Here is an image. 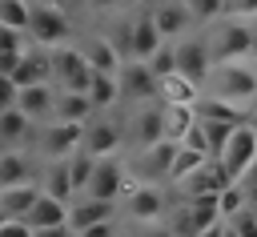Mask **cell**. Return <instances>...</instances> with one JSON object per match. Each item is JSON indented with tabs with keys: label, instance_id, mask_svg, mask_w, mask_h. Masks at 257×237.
Wrapping results in <instances>:
<instances>
[{
	"label": "cell",
	"instance_id": "1",
	"mask_svg": "<svg viewBox=\"0 0 257 237\" xmlns=\"http://www.w3.org/2000/svg\"><path fill=\"white\" fill-rule=\"evenodd\" d=\"M201 92L221 96V100H229V104H237V108H249V100H253V92H257V68H253L249 60H217V64L209 68Z\"/></svg>",
	"mask_w": 257,
	"mask_h": 237
},
{
	"label": "cell",
	"instance_id": "2",
	"mask_svg": "<svg viewBox=\"0 0 257 237\" xmlns=\"http://www.w3.org/2000/svg\"><path fill=\"white\" fill-rule=\"evenodd\" d=\"M205 40H209L213 64L217 60H249L257 52V32L249 28V20H233V16H225Z\"/></svg>",
	"mask_w": 257,
	"mask_h": 237
},
{
	"label": "cell",
	"instance_id": "3",
	"mask_svg": "<svg viewBox=\"0 0 257 237\" xmlns=\"http://www.w3.org/2000/svg\"><path fill=\"white\" fill-rule=\"evenodd\" d=\"M213 161H217V169L225 173V181H229V185H233V181H241V177H245V169L257 161V129H253L249 121H241V125L229 133L225 149H221Z\"/></svg>",
	"mask_w": 257,
	"mask_h": 237
},
{
	"label": "cell",
	"instance_id": "4",
	"mask_svg": "<svg viewBox=\"0 0 257 237\" xmlns=\"http://www.w3.org/2000/svg\"><path fill=\"white\" fill-rule=\"evenodd\" d=\"M72 32V20L60 4H48V0H32V20H28V40L40 44V48H56L64 44Z\"/></svg>",
	"mask_w": 257,
	"mask_h": 237
},
{
	"label": "cell",
	"instance_id": "5",
	"mask_svg": "<svg viewBox=\"0 0 257 237\" xmlns=\"http://www.w3.org/2000/svg\"><path fill=\"white\" fill-rule=\"evenodd\" d=\"M48 56H52V84L56 88L88 92L92 68H88V60H84V52L76 44H56V48H48Z\"/></svg>",
	"mask_w": 257,
	"mask_h": 237
},
{
	"label": "cell",
	"instance_id": "6",
	"mask_svg": "<svg viewBox=\"0 0 257 237\" xmlns=\"http://www.w3.org/2000/svg\"><path fill=\"white\" fill-rule=\"evenodd\" d=\"M173 153H177L173 141H153V145H145V149H133V157H128V177L141 181V185H161V181H169Z\"/></svg>",
	"mask_w": 257,
	"mask_h": 237
},
{
	"label": "cell",
	"instance_id": "7",
	"mask_svg": "<svg viewBox=\"0 0 257 237\" xmlns=\"http://www.w3.org/2000/svg\"><path fill=\"white\" fill-rule=\"evenodd\" d=\"M80 137H84V125H72V121H44L40 133H36V153L44 161H68L76 149H80Z\"/></svg>",
	"mask_w": 257,
	"mask_h": 237
},
{
	"label": "cell",
	"instance_id": "8",
	"mask_svg": "<svg viewBox=\"0 0 257 237\" xmlns=\"http://www.w3.org/2000/svg\"><path fill=\"white\" fill-rule=\"evenodd\" d=\"M124 141H133V149H145L153 141H165V104L161 100L133 104L128 125H124Z\"/></svg>",
	"mask_w": 257,
	"mask_h": 237
},
{
	"label": "cell",
	"instance_id": "9",
	"mask_svg": "<svg viewBox=\"0 0 257 237\" xmlns=\"http://www.w3.org/2000/svg\"><path fill=\"white\" fill-rule=\"evenodd\" d=\"M120 209L133 225H145V221H165L169 217V201L161 193V185H133L124 197H120Z\"/></svg>",
	"mask_w": 257,
	"mask_h": 237
},
{
	"label": "cell",
	"instance_id": "10",
	"mask_svg": "<svg viewBox=\"0 0 257 237\" xmlns=\"http://www.w3.org/2000/svg\"><path fill=\"white\" fill-rule=\"evenodd\" d=\"M128 165L116 161V157H100L88 185H84V197H100V201H120L124 197V185H128Z\"/></svg>",
	"mask_w": 257,
	"mask_h": 237
},
{
	"label": "cell",
	"instance_id": "11",
	"mask_svg": "<svg viewBox=\"0 0 257 237\" xmlns=\"http://www.w3.org/2000/svg\"><path fill=\"white\" fill-rule=\"evenodd\" d=\"M116 84H120V100L128 104H145V100H157V76L145 60H128L116 68Z\"/></svg>",
	"mask_w": 257,
	"mask_h": 237
},
{
	"label": "cell",
	"instance_id": "12",
	"mask_svg": "<svg viewBox=\"0 0 257 237\" xmlns=\"http://www.w3.org/2000/svg\"><path fill=\"white\" fill-rule=\"evenodd\" d=\"M173 48H177V72L181 76H189V80H197V84H205V76H209V68H213V52H209V40L205 36H181V40H173Z\"/></svg>",
	"mask_w": 257,
	"mask_h": 237
},
{
	"label": "cell",
	"instance_id": "13",
	"mask_svg": "<svg viewBox=\"0 0 257 237\" xmlns=\"http://www.w3.org/2000/svg\"><path fill=\"white\" fill-rule=\"evenodd\" d=\"M120 145H124V129L116 125V121H88L84 125V137H80V149L88 153V157H116L120 153Z\"/></svg>",
	"mask_w": 257,
	"mask_h": 237
},
{
	"label": "cell",
	"instance_id": "14",
	"mask_svg": "<svg viewBox=\"0 0 257 237\" xmlns=\"http://www.w3.org/2000/svg\"><path fill=\"white\" fill-rule=\"evenodd\" d=\"M52 104H56V84H52V80H48V84H24V88L16 92V108H20L32 125L52 121Z\"/></svg>",
	"mask_w": 257,
	"mask_h": 237
},
{
	"label": "cell",
	"instance_id": "15",
	"mask_svg": "<svg viewBox=\"0 0 257 237\" xmlns=\"http://www.w3.org/2000/svg\"><path fill=\"white\" fill-rule=\"evenodd\" d=\"M116 205L120 201H100V197H84L80 193V201H68V229L80 233V229H88L96 221H112L116 217Z\"/></svg>",
	"mask_w": 257,
	"mask_h": 237
},
{
	"label": "cell",
	"instance_id": "16",
	"mask_svg": "<svg viewBox=\"0 0 257 237\" xmlns=\"http://www.w3.org/2000/svg\"><path fill=\"white\" fill-rule=\"evenodd\" d=\"M80 52H84V60H88V68L92 72H112L116 76V68L124 64V52L116 48V40L112 36H88L84 44H76Z\"/></svg>",
	"mask_w": 257,
	"mask_h": 237
},
{
	"label": "cell",
	"instance_id": "17",
	"mask_svg": "<svg viewBox=\"0 0 257 237\" xmlns=\"http://www.w3.org/2000/svg\"><path fill=\"white\" fill-rule=\"evenodd\" d=\"M12 185H36V161L24 149L0 153V189H12Z\"/></svg>",
	"mask_w": 257,
	"mask_h": 237
},
{
	"label": "cell",
	"instance_id": "18",
	"mask_svg": "<svg viewBox=\"0 0 257 237\" xmlns=\"http://www.w3.org/2000/svg\"><path fill=\"white\" fill-rule=\"evenodd\" d=\"M12 80H16V88H24V84H48L52 80V56H48V48H40V44L36 48H24Z\"/></svg>",
	"mask_w": 257,
	"mask_h": 237
},
{
	"label": "cell",
	"instance_id": "19",
	"mask_svg": "<svg viewBox=\"0 0 257 237\" xmlns=\"http://www.w3.org/2000/svg\"><path fill=\"white\" fill-rule=\"evenodd\" d=\"M153 24H157V32H161L165 40H181V36L189 32L193 16H189L185 0H165V4L153 8Z\"/></svg>",
	"mask_w": 257,
	"mask_h": 237
},
{
	"label": "cell",
	"instance_id": "20",
	"mask_svg": "<svg viewBox=\"0 0 257 237\" xmlns=\"http://www.w3.org/2000/svg\"><path fill=\"white\" fill-rule=\"evenodd\" d=\"M92 100L88 92H68V88H56V104H52V121H72V125H88L92 121Z\"/></svg>",
	"mask_w": 257,
	"mask_h": 237
},
{
	"label": "cell",
	"instance_id": "21",
	"mask_svg": "<svg viewBox=\"0 0 257 237\" xmlns=\"http://www.w3.org/2000/svg\"><path fill=\"white\" fill-rule=\"evenodd\" d=\"M197 96H201V84L181 76V72H169V76L157 80V100L161 104H197Z\"/></svg>",
	"mask_w": 257,
	"mask_h": 237
},
{
	"label": "cell",
	"instance_id": "22",
	"mask_svg": "<svg viewBox=\"0 0 257 237\" xmlns=\"http://www.w3.org/2000/svg\"><path fill=\"white\" fill-rule=\"evenodd\" d=\"M193 112H197V121H225V125L249 121V108H237V104H229V100H221V96H209V92L197 96Z\"/></svg>",
	"mask_w": 257,
	"mask_h": 237
},
{
	"label": "cell",
	"instance_id": "23",
	"mask_svg": "<svg viewBox=\"0 0 257 237\" xmlns=\"http://www.w3.org/2000/svg\"><path fill=\"white\" fill-rule=\"evenodd\" d=\"M177 185H181V193H185V197H201V193H221L229 181H225V173L217 169V161H205L197 173H189V177H185V181H177Z\"/></svg>",
	"mask_w": 257,
	"mask_h": 237
},
{
	"label": "cell",
	"instance_id": "24",
	"mask_svg": "<svg viewBox=\"0 0 257 237\" xmlns=\"http://www.w3.org/2000/svg\"><path fill=\"white\" fill-rule=\"evenodd\" d=\"M40 197V185H12V189H0V213L8 221H24L28 209L36 205Z\"/></svg>",
	"mask_w": 257,
	"mask_h": 237
},
{
	"label": "cell",
	"instance_id": "25",
	"mask_svg": "<svg viewBox=\"0 0 257 237\" xmlns=\"http://www.w3.org/2000/svg\"><path fill=\"white\" fill-rule=\"evenodd\" d=\"M32 229H48V225H64L68 221V201H56V197H48L44 189H40V197H36V205L28 209V217H24Z\"/></svg>",
	"mask_w": 257,
	"mask_h": 237
},
{
	"label": "cell",
	"instance_id": "26",
	"mask_svg": "<svg viewBox=\"0 0 257 237\" xmlns=\"http://www.w3.org/2000/svg\"><path fill=\"white\" fill-rule=\"evenodd\" d=\"M40 189L56 201H72V177H68V161H48V169L40 173Z\"/></svg>",
	"mask_w": 257,
	"mask_h": 237
},
{
	"label": "cell",
	"instance_id": "27",
	"mask_svg": "<svg viewBox=\"0 0 257 237\" xmlns=\"http://www.w3.org/2000/svg\"><path fill=\"white\" fill-rule=\"evenodd\" d=\"M193 125H197L193 104H165V141L181 145V141H185V133H189Z\"/></svg>",
	"mask_w": 257,
	"mask_h": 237
},
{
	"label": "cell",
	"instance_id": "28",
	"mask_svg": "<svg viewBox=\"0 0 257 237\" xmlns=\"http://www.w3.org/2000/svg\"><path fill=\"white\" fill-rule=\"evenodd\" d=\"M88 100H92L96 112H100V108H112V104L120 100L116 76H112V72H92V80H88Z\"/></svg>",
	"mask_w": 257,
	"mask_h": 237
},
{
	"label": "cell",
	"instance_id": "29",
	"mask_svg": "<svg viewBox=\"0 0 257 237\" xmlns=\"http://www.w3.org/2000/svg\"><path fill=\"white\" fill-rule=\"evenodd\" d=\"M205 161H213L209 153H201V149H189V145H177V153H173V165H169V181L177 185V181H185L189 173H197Z\"/></svg>",
	"mask_w": 257,
	"mask_h": 237
},
{
	"label": "cell",
	"instance_id": "30",
	"mask_svg": "<svg viewBox=\"0 0 257 237\" xmlns=\"http://www.w3.org/2000/svg\"><path fill=\"white\" fill-rule=\"evenodd\" d=\"M28 133H32V121H28L20 108H4V112H0V141H4L8 149H16Z\"/></svg>",
	"mask_w": 257,
	"mask_h": 237
},
{
	"label": "cell",
	"instance_id": "31",
	"mask_svg": "<svg viewBox=\"0 0 257 237\" xmlns=\"http://www.w3.org/2000/svg\"><path fill=\"white\" fill-rule=\"evenodd\" d=\"M28 20H32V0H0V24L4 28L28 32Z\"/></svg>",
	"mask_w": 257,
	"mask_h": 237
},
{
	"label": "cell",
	"instance_id": "32",
	"mask_svg": "<svg viewBox=\"0 0 257 237\" xmlns=\"http://www.w3.org/2000/svg\"><path fill=\"white\" fill-rule=\"evenodd\" d=\"M92 169H96V157H88L84 149H76V153L68 157V177H72V193H76V197L84 193V185H88Z\"/></svg>",
	"mask_w": 257,
	"mask_h": 237
},
{
	"label": "cell",
	"instance_id": "33",
	"mask_svg": "<svg viewBox=\"0 0 257 237\" xmlns=\"http://www.w3.org/2000/svg\"><path fill=\"white\" fill-rule=\"evenodd\" d=\"M149 68H153V76L161 80V76H169V72H177V48H173V40H161V48L145 60Z\"/></svg>",
	"mask_w": 257,
	"mask_h": 237
},
{
	"label": "cell",
	"instance_id": "34",
	"mask_svg": "<svg viewBox=\"0 0 257 237\" xmlns=\"http://www.w3.org/2000/svg\"><path fill=\"white\" fill-rule=\"evenodd\" d=\"M185 8L197 24H217L225 16V0H185Z\"/></svg>",
	"mask_w": 257,
	"mask_h": 237
},
{
	"label": "cell",
	"instance_id": "35",
	"mask_svg": "<svg viewBox=\"0 0 257 237\" xmlns=\"http://www.w3.org/2000/svg\"><path fill=\"white\" fill-rule=\"evenodd\" d=\"M217 205H221V217L229 221V217H237L241 209H249V201H245V193H241V185L233 181V185H225L221 193H217Z\"/></svg>",
	"mask_w": 257,
	"mask_h": 237
},
{
	"label": "cell",
	"instance_id": "36",
	"mask_svg": "<svg viewBox=\"0 0 257 237\" xmlns=\"http://www.w3.org/2000/svg\"><path fill=\"white\" fill-rule=\"evenodd\" d=\"M201 129H205V145H209V157H217V153L225 149V141H229V133H233L237 125H225V121H201Z\"/></svg>",
	"mask_w": 257,
	"mask_h": 237
},
{
	"label": "cell",
	"instance_id": "37",
	"mask_svg": "<svg viewBox=\"0 0 257 237\" xmlns=\"http://www.w3.org/2000/svg\"><path fill=\"white\" fill-rule=\"evenodd\" d=\"M32 40H28V32H20V28H4L0 24V52H24Z\"/></svg>",
	"mask_w": 257,
	"mask_h": 237
},
{
	"label": "cell",
	"instance_id": "38",
	"mask_svg": "<svg viewBox=\"0 0 257 237\" xmlns=\"http://www.w3.org/2000/svg\"><path fill=\"white\" fill-rule=\"evenodd\" d=\"M225 16H233V20H257V0H225Z\"/></svg>",
	"mask_w": 257,
	"mask_h": 237
},
{
	"label": "cell",
	"instance_id": "39",
	"mask_svg": "<svg viewBox=\"0 0 257 237\" xmlns=\"http://www.w3.org/2000/svg\"><path fill=\"white\" fill-rule=\"evenodd\" d=\"M241 185V193H245V201H249V209H257V161L245 169V177L237 181Z\"/></svg>",
	"mask_w": 257,
	"mask_h": 237
},
{
	"label": "cell",
	"instance_id": "40",
	"mask_svg": "<svg viewBox=\"0 0 257 237\" xmlns=\"http://www.w3.org/2000/svg\"><path fill=\"white\" fill-rule=\"evenodd\" d=\"M16 92H20L16 80H12V76H0V112H4V108H16Z\"/></svg>",
	"mask_w": 257,
	"mask_h": 237
},
{
	"label": "cell",
	"instance_id": "41",
	"mask_svg": "<svg viewBox=\"0 0 257 237\" xmlns=\"http://www.w3.org/2000/svg\"><path fill=\"white\" fill-rule=\"evenodd\" d=\"M76 237H116V217H112V221H96V225L80 229Z\"/></svg>",
	"mask_w": 257,
	"mask_h": 237
},
{
	"label": "cell",
	"instance_id": "42",
	"mask_svg": "<svg viewBox=\"0 0 257 237\" xmlns=\"http://www.w3.org/2000/svg\"><path fill=\"white\" fill-rule=\"evenodd\" d=\"M137 237H177V233L169 229V221H145Z\"/></svg>",
	"mask_w": 257,
	"mask_h": 237
},
{
	"label": "cell",
	"instance_id": "43",
	"mask_svg": "<svg viewBox=\"0 0 257 237\" xmlns=\"http://www.w3.org/2000/svg\"><path fill=\"white\" fill-rule=\"evenodd\" d=\"M0 237H32V225L28 221H4L0 225Z\"/></svg>",
	"mask_w": 257,
	"mask_h": 237
},
{
	"label": "cell",
	"instance_id": "44",
	"mask_svg": "<svg viewBox=\"0 0 257 237\" xmlns=\"http://www.w3.org/2000/svg\"><path fill=\"white\" fill-rule=\"evenodd\" d=\"M20 56H24V52H0V76H12L16 64H20Z\"/></svg>",
	"mask_w": 257,
	"mask_h": 237
},
{
	"label": "cell",
	"instance_id": "45",
	"mask_svg": "<svg viewBox=\"0 0 257 237\" xmlns=\"http://www.w3.org/2000/svg\"><path fill=\"white\" fill-rule=\"evenodd\" d=\"M32 237H76L72 229H68V221L64 225H48V229H32Z\"/></svg>",
	"mask_w": 257,
	"mask_h": 237
},
{
	"label": "cell",
	"instance_id": "46",
	"mask_svg": "<svg viewBox=\"0 0 257 237\" xmlns=\"http://www.w3.org/2000/svg\"><path fill=\"white\" fill-rule=\"evenodd\" d=\"M221 233H225V221H217V225H209V229H201L197 237H221Z\"/></svg>",
	"mask_w": 257,
	"mask_h": 237
},
{
	"label": "cell",
	"instance_id": "47",
	"mask_svg": "<svg viewBox=\"0 0 257 237\" xmlns=\"http://www.w3.org/2000/svg\"><path fill=\"white\" fill-rule=\"evenodd\" d=\"M92 4H96V8H116L120 0H92Z\"/></svg>",
	"mask_w": 257,
	"mask_h": 237
},
{
	"label": "cell",
	"instance_id": "48",
	"mask_svg": "<svg viewBox=\"0 0 257 237\" xmlns=\"http://www.w3.org/2000/svg\"><path fill=\"white\" fill-rule=\"evenodd\" d=\"M221 237H241V233H233V225L225 221V233H221Z\"/></svg>",
	"mask_w": 257,
	"mask_h": 237
},
{
	"label": "cell",
	"instance_id": "49",
	"mask_svg": "<svg viewBox=\"0 0 257 237\" xmlns=\"http://www.w3.org/2000/svg\"><path fill=\"white\" fill-rule=\"evenodd\" d=\"M249 125H253V129H257V108H249Z\"/></svg>",
	"mask_w": 257,
	"mask_h": 237
},
{
	"label": "cell",
	"instance_id": "50",
	"mask_svg": "<svg viewBox=\"0 0 257 237\" xmlns=\"http://www.w3.org/2000/svg\"><path fill=\"white\" fill-rule=\"evenodd\" d=\"M249 108H257V92H253V100H249Z\"/></svg>",
	"mask_w": 257,
	"mask_h": 237
},
{
	"label": "cell",
	"instance_id": "51",
	"mask_svg": "<svg viewBox=\"0 0 257 237\" xmlns=\"http://www.w3.org/2000/svg\"><path fill=\"white\" fill-rule=\"evenodd\" d=\"M48 4H60V8H64V4H68V0H48Z\"/></svg>",
	"mask_w": 257,
	"mask_h": 237
},
{
	"label": "cell",
	"instance_id": "52",
	"mask_svg": "<svg viewBox=\"0 0 257 237\" xmlns=\"http://www.w3.org/2000/svg\"><path fill=\"white\" fill-rule=\"evenodd\" d=\"M4 221H8V217H4V213H0V225H4Z\"/></svg>",
	"mask_w": 257,
	"mask_h": 237
}]
</instances>
